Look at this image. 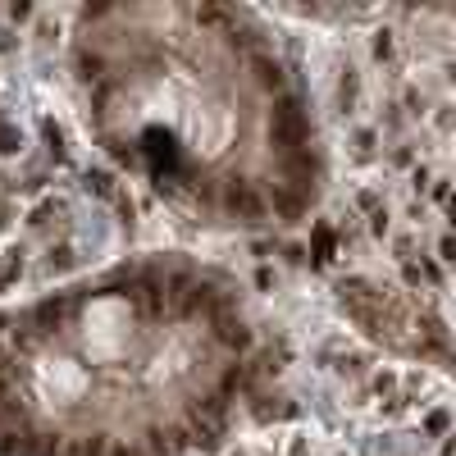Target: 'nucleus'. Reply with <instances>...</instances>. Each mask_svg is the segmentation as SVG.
<instances>
[{"label": "nucleus", "instance_id": "1", "mask_svg": "<svg viewBox=\"0 0 456 456\" xmlns=\"http://www.w3.org/2000/svg\"><path fill=\"white\" fill-rule=\"evenodd\" d=\"M261 369L224 270L178 251L100 265L0 310V456H206Z\"/></svg>", "mask_w": 456, "mask_h": 456}, {"label": "nucleus", "instance_id": "2", "mask_svg": "<svg viewBox=\"0 0 456 456\" xmlns=\"http://www.w3.org/2000/svg\"><path fill=\"white\" fill-rule=\"evenodd\" d=\"M91 141L164 206L215 228L292 224L324 151L292 64L261 19L210 0L91 5L69 33Z\"/></svg>", "mask_w": 456, "mask_h": 456}]
</instances>
